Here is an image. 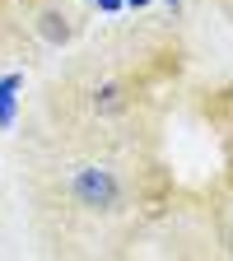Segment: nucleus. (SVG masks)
<instances>
[{
	"mask_svg": "<svg viewBox=\"0 0 233 261\" xmlns=\"http://www.w3.org/2000/svg\"><path fill=\"white\" fill-rule=\"evenodd\" d=\"M70 196H75L84 210L112 215V210L121 205V182H117L112 168H80V173L70 177Z\"/></svg>",
	"mask_w": 233,
	"mask_h": 261,
	"instance_id": "nucleus-1",
	"label": "nucleus"
},
{
	"mask_svg": "<svg viewBox=\"0 0 233 261\" xmlns=\"http://www.w3.org/2000/svg\"><path fill=\"white\" fill-rule=\"evenodd\" d=\"M14 89H19V75H5V80H0V126L14 121Z\"/></svg>",
	"mask_w": 233,
	"mask_h": 261,
	"instance_id": "nucleus-2",
	"label": "nucleus"
},
{
	"mask_svg": "<svg viewBox=\"0 0 233 261\" xmlns=\"http://www.w3.org/2000/svg\"><path fill=\"white\" fill-rule=\"evenodd\" d=\"M121 103H126V93H121V84H103V89L93 93V108H98V112H117Z\"/></svg>",
	"mask_w": 233,
	"mask_h": 261,
	"instance_id": "nucleus-3",
	"label": "nucleus"
},
{
	"mask_svg": "<svg viewBox=\"0 0 233 261\" xmlns=\"http://www.w3.org/2000/svg\"><path fill=\"white\" fill-rule=\"evenodd\" d=\"M38 28H42V38H47V42H65V38H70V23H65L61 14H51V10L42 14V23H38Z\"/></svg>",
	"mask_w": 233,
	"mask_h": 261,
	"instance_id": "nucleus-4",
	"label": "nucleus"
},
{
	"mask_svg": "<svg viewBox=\"0 0 233 261\" xmlns=\"http://www.w3.org/2000/svg\"><path fill=\"white\" fill-rule=\"evenodd\" d=\"M98 5H103L108 14H117V10H121V0H98Z\"/></svg>",
	"mask_w": 233,
	"mask_h": 261,
	"instance_id": "nucleus-5",
	"label": "nucleus"
}]
</instances>
